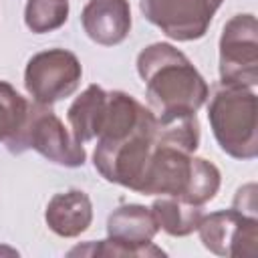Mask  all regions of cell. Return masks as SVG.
I'll list each match as a JSON object with an SVG mask.
<instances>
[{
  "mask_svg": "<svg viewBox=\"0 0 258 258\" xmlns=\"http://www.w3.org/2000/svg\"><path fill=\"white\" fill-rule=\"evenodd\" d=\"M69 0H28L24 10L26 26L36 32H50L67 22Z\"/></svg>",
  "mask_w": 258,
  "mask_h": 258,
  "instance_id": "4fadbf2b",
  "label": "cell"
},
{
  "mask_svg": "<svg viewBox=\"0 0 258 258\" xmlns=\"http://www.w3.org/2000/svg\"><path fill=\"white\" fill-rule=\"evenodd\" d=\"M81 20L91 40L103 46H113L129 34L131 10L127 0H89Z\"/></svg>",
  "mask_w": 258,
  "mask_h": 258,
  "instance_id": "9c48e42d",
  "label": "cell"
},
{
  "mask_svg": "<svg viewBox=\"0 0 258 258\" xmlns=\"http://www.w3.org/2000/svg\"><path fill=\"white\" fill-rule=\"evenodd\" d=\"M83 69L79 58L64 48H50L34 54L24 73V87L40 105H52L79 87Z\"/></svg>",
  "mask_w": 258,
  "mask_h": 258,
  "instance_id": "8992f818",
  "label": "cell"
},
{
  "mask_svg": "<svg viewBox=\"0 0 258 258\" xmlns=\"http://www.w3.org/2000/svg\"><path fill=\"white\" fill-rule=\"evenodd\" d=\"M256 95L246 87H224L210 103L208 117L220 147L236 159H254L258 153Z\"/></svg>",
  "mask_w": 258,
  "mask_h": 258,
  "instance_id": "7a4b0ae2",
  "label": "cell"
},
{
  "mask_svg": "<svg viewBox=\"0 0 258 258\" xmlns=\"http://www.w3.org/2000/svg\"><path fill=\"white\" fill-rule=\"evenodd\" d=\"M28 105L30 103L10 83L0 81V141L6 143L18 133L26 119Z\"/></svg>",
  "mask_w": 258,
  "mask_h": 258,
  "instance_id": "5bb4252c",
  "label": "cell"
},
{
  "mask_svg": "<svg viewBox=\"0 0 258 258\" xmlns=\"http://www.w3.org/2000/svg\"><path fill=\"white\" fill-rule=\"evenodd\" d=\"M105 103H107V91H103L97 85H91L69 107L67 117L71 123V133L79 143L91 141L99 135V125H101Z\"/></svg>",
  "mask_w": 258,
  "mask_h": 258,
  "instance_id": "8fae6325",
  "label": "cell"
},
{
  "mask_svg": "<svg viewBox=\"0 0 258 258\" xmlns=\"http://www.w3.org/2000/svg\"><path fill=\"white\" fill-rule=\"evenodd\" d=\"M200 238L208 250L220 256H254L258 242L256 216L236 208L214 212L200 220Z\"/></svg>",
  "mask_w": 258,
  "mask_h": 258,
  "instance_id": "ba28073f",
  "label": "cell"
},
{
  "mask_svg": "<svg viewBox=\"0 0 258 258\" xmlns=\"http://www.w3.org/2000/svg\"><path fill=\"white\" fill-rule=\"evenodd\" d=\"M159 226L151 210L143 206H121L107 222L109 240L101 244H89L85 248L77 246L69 254H101V256H163L165 252L151 244Z\"/></svg>",
  "mask_w": 258,
  "mask_h": 258,
  "instance_id": "277c9868",
  "label": "cell"
},
{
  "mask_svg": "<svg viewBox=\"0 0 258 258\" xmlns=\"http://www.w3.org/2000/svg\"><path fill=\"white\" fill-rule=\"evenodd\" d=\"M93 210L91 200L85 191L71 189L67 194H56L46 208V224L52 232L64 238L79 236L91 224Z\"/></svg>",
  "mask_w": 258,
  "mask_h": 258,
  "instance_id": "30bf717a",
  "label": "cell"
},
{
  "mask_svg": "<svg viewBox=\"0 0 258 258\" xmlns=\"http://www.w3.org/2000/svg\"><path fill=\"white\" fill-rule=\"evenodd\" d=\"M254 14H236L220 38V79L224 87L252 89L258 83V38Z\"/></svg>",
  "mask_w": 258,
  "mask_h": 258,
  "instance_id": "5b68a950",
  "label": "cell"
},
{
  "mask_svg": "<svg viewBox=\"0 0 258 258\" xmlns=\"http://www.w3.org/2000/svg\"><path fill=\"white\" fill-rule=\"evenodd\" d=\"M224 0H139L143 16L173 40L202 38Z\"/></svg>",
  "mask_w": 258,
  "mask_h": 258,
  "instance_id": "52a82bcc",
  "label": "cell"
},
{
  "mask_svg": "<svg viewBox=\"0 0 258 258\" xmlns=\"http://www.w3.org/2000/svg\"><path fill=\"white\" fill-rule=\"evenodd\" d=\"M137 71L145 83L147 101L157 119L196 115L208 99V85L183 52L165 42L143 48Z\"/></svg>",
  "mask_w": 258,
  "mask_h": 258,
  "instance_id": "6da1fadb",
  "label": "cell"
},
{
  "mask_svg": "<svg viewBox=\"0 0 258 258\" xmlns=\"http://www.w3.org/2000/svg\"><path fill=\"white\" fill-rule=\"evenodd\" d=\"M151 214L161 230L171 236H187L198 230L200 220L204 218L202 206L187 204L179 198H161L151 206Z\"/></svg>",
  "mask_w": 258,
  "mask_h": 258,
  "instance_id": "7c38bea8",
  "label": "cell"
},
{
  "mask_svg": "<svg viewBox=\"0 0 258 258\" xmlns=\"http://www.w3.org/2000/svg\"><path fill=\"white\" fill-rule=\"evenodd\" d=\"M10 153H22L26 149H36L42 157L52 163L79 167L85 163L87 153L83 143H79L73 133L67 131L62 121L46 109V105L30 103L26 119L18 133L6 141Z\"/></svg>",
  "mask_w": 258,
  "mask_h": 258,
  "instance_id": "3957f363",
  "label": "cell"
}]
</instances>
